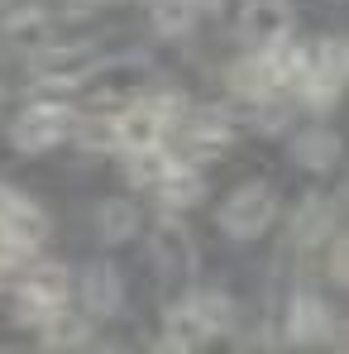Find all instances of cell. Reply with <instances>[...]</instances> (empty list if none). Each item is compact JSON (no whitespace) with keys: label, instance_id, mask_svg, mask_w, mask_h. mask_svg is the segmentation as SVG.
I'll list each match as a JSON object with an SVG mask.
<instances>
[{"label":"cell","instance_id":"52a82bcc","mask_svg":"<svg viewBox=\"0 0 349 354\" xmlns=\"http://www.w3.org/2000/svg\"><path fill=\"white\" fill-rule=\"evenodd\" d=\"M283 34H292L287 5L283 0H249V10H244V39L254 48H263V44H273Z\"/></svg>","mask_w":349,"mask_h":354},{"label":"cell","instance_id":"603a6c76","mask_svg":"<svg viewBox=\"0 0 349 354\" xmlns=\"http://www.w3.org/2000/svg\"><path fill=\"white\" fill-rule=\"evenodd\" d=\"M10 201H15V192H10V187H0V216L10 211Z\"/></svg>","mask_w":349,"mask_h":354},{"label":"cell","instance_id":"7a4b0ae2","mask_svg":"<svg viewBox=\"0 0 349 354\" xmlns=\"http://www.w3.org/2000/svg\"><path fill=\"white\" fill-rule=\"evenodd\" d=\"M67 297H72L67 268L48 263V268H34V273H24V278H19V321H34V326L53 321L62 306H67Z\"/></svg>","mask_w":349,"mask_h":354},{"label":"cell","instance_id":"7c38bea8","mask_svg":"<svg viewBox=\"0 0 349 354\" xmlns=\"http://www.w3.org/2000/svg\"><path fill=\"white\" fill-rule=\"evenodd\" d=\"M201 173L191 168V163H177L173 173L158 182V196H163V206L173 211V206H191V201H201Z\"/></svg>","mask_w":349,"mask_h":354},{"label":"cell","instance_id":"9c48e42d","mask_svg":"<svg viewBox=\"0 0 349 354\" xmlns=\"http://www.w3.org/2000/svg\"><path fill=\"white\" fill-rule=\"evenodd\" d=\"M216 330L206 326V316L196 311V301H182L168 311V330H163V345L168 350H196V345H206Z\"/></svg>","mask_w":349,"mask_h":354},{"label":"cell","instance_id":"3957f363","mask_svg":"<svg viewBox=\"0 0 349 354\" xmlns=\"http://www.w3.org/2000/svg\"><path fill=\"white\" fill-rule=\"evenodd\" d=\"M273 211H278L273 187H268V182H249V187L230 192V201L220 206V225H225V235H234V239H254V235L268 230Z\"/></svg>","mask_w":349,"mask_h":354},{"label":"cell","instance_id":"d6986e66","mask_svg":"<svg viewBox=\"0 0 349 354\" xmlns=\"http://www.w3.org/2000/svg\"><path fill=\"white\" fill-rule=\"evenodd\" d=\"M196 311L206 316V326L220 335V330H230V321H234V306H230V297L225 292H201L196 297Z\"/></svg>","mask_w":349,"mask_h":354},{"label":"cell","instance_id":"30bf717a","mask_svg":"<svg viewBox=\"0 0 349 354\" xmlns=\"http://www.w3.org/2000/svg\"><path fill=\"white\" fill-rule=\"evenodd\" d=\"M153 259L163 263V273H168V278H187V273H191V263H196V249H191L187 230L163 225L158 239H153Z\"/></svg>","mask_w":349,"mask_h":354},{"label":"cell","instance_id":"8992f818","mask_svg":"<svg viewBox=\"0 0 349 354\" xmlns=\"http://www.w3.org/2000/svg\"><path fill=\"white\" fill-rule=\"evenodd\" d=\"M335 330V316H330V306L321 301V297L301 292L296 301H292L287 311V340H296V345H316V340H326Z\"/></svg>","mask_w":349,"mask_h":354},{"label":"cell","instance_id":"2e32d148","mask_svg":"<svg viewBox=\"0 0 349 354\" xmlns=\"http://www.w3.org/2000/svg\"><path fill=\"white\" fill-rule=\"evenodd\" d=\"M335 158H340V139H335V134H326V129L296 134V163H306V168H330Z\"/></svg>","mask_w":349,"mask_h":354},{"label":"cell","instance_id":"ac0fdd59","mask_svg":"<svg viewBox=\"0 0 349 354\" xmlns=\"http://www.w3.org/2000/svg\"><path fill=\"white\" fill-rule=\"evenodd\" d=\"M86 306H91L96 316H111V311L120 306L115 268H91V273H86Z\"/></svg>","mask_w":349,"mask_h":354},{"label":"cell","instance_id":"5bb4252c","mask_svg":"<svg viewBox=\"0 0 349 354\" xmlns=\"http://www.w3.org/2000/svg\"><path fill=\"white\" fill-rule=\"evenodd\" d=\"M230 86L239 91V96H249V101H268L278 86H273V77H268V67H263V58H244L230 67Z\"/></svg>","mask_w":349,"mask_h":354},{"label":"cell","instance_id":"4fadbf2b","mask_svg":"<svg viewBox=\"0 0 349 354\" xmlns=\"http://www.w3.org/2000/svg\"><path fill=\"white\" fill-rule=\"evenodd\" d=\"M177 163H182V158L163 153V144H153V149H134V153H129V177H134L139 187H158Z\"/></svg>","mask_w":349,"mask_h":354},{"label":"cell","instance_id":"7402d4cb","mask_svg":"<svg viewBox=\"0 0 349 354\" xmlns=\"http://www.w3.org/2000/svg\"><path fill=\"white\" fill-rule=\"evenodd\" d=\"M15 259H19V254H5V249H0V288H5L10 278H19V263H15Z\"/></svg>","mask_w":349,"mask_h":354},{"label":"cell","instance_id":"e0dca14e","mask_svg":"<svg viewBox=\"0 0 349 354\" xmlns=\"http://www.w3.org/2000/svg\"><path fill=\"white\" fill-rule=\"evenodd\" d=\"M196 19H201V5L196 0H158L153 5V29L158 34H187Z\"/></svg>","mask_w":349,"mask_h":354},{"label":"cell","instance_id":"ba28073f","mask_svg":"<svg viewBox=\"0 0 349 354\" xmlns=\"http://www.w3.org/2000/svg\"><path fill=\"white\" fill-rule=\"evenodd\" d=\"M86 72H91V58H86V53H67V48H58L53 58L34 72V86H39V91H72V86L86 82Z\"/></svg>","mask_w":349,"mask_h":354},{"label":"cell","instance_id":"ffe728a7","mask_svg":"<svg viewBox=\"0 0 349 354\" xmlns=\"http://www.w3.org/2000/svg\"><path fill=\"white\" fill-rule=\"evenodd\" d=\"M72 134L86 144V149H115V120H86V124H72Z\"/></svg>","mask_w":349,"mask_h":354},{"label":"cell","instance_id":"44dd1931","mask_svg":"<svg viewBox=\"0 0 349 354\" xmlns=\"http://www.w3.org/2000/svg\"><path fill=\"white\" fill-rule=\"evenodd\" d=\"M330 273H335V283H349V244H345V239H335V254H330Z\"/></svg>","mask_w":349,"mask_h":354},{"label":"cell","instance_id":"8fae6325","mask_svg":"<svg viewBox=\"0 0 349 354\" xmlns=\"http://www.w3.org/2000/svg\"><path fill=\"white\" fill-rule=\"evenodd\" d=\"M330 216H335V206H330L326 196H306L301 211H296V244H301V249L321 244L326 230H330Z\"/></svg>","mask_w":349,"mask_h":354},{"label":"cell","instance_id":"6da1fadb","mask_svg":"<svg viewBox=\"0 0 349 354\" xmlns=\"http://www.w3.org/2000/svg\"><path fill=\"white\" fill-rule=\"evenodd\" d=\"M340 86H345V44L330 39V44H311L306 48V62L292 82V91L311 106V111H326L340 101Z\"/></svg>","mask_w":349,"mask_h":354},{"label":"cell","instance_id":"5b68a950","mask_svg":"<svg viewBox=\"0 0 349 354\" xmlns=\"http://www.w3.org/2000/svg\"><path fill=\"white\" fill-rule=\"evenodd\" d=\"M44 235H48V216H44L39 206H29L24 196H15L10 211L0 216V249L24 259V254H34V249L44 244Z\"/></svg>","mask_w":349,"mask_h":354},{"label":"cell","instance_id":"277c9868","mask_svg":"<svg viewBox=\"0 0 349 354\" xmlns=\"http://www.w3.org/2000/svg\"><path fill=\"white\" fill-rule=\"evenodd\" d=\"M72 124H77V115L67 106H29L24 115L15 120L10 144L24 149V153H44V149H58L62 139L72 134Z\"/></svg>","mask_w":349,"mask_h":354},{"label":"cell","instance_id":"9a60e30c","mask_svg":"<svg viewBox=\"0 0 349 354\" xmlns=\"http://www.w3.org/2000/svg\"><path fill=\"white\" fill-rule=\"evenodd\" d=\"M96 225H101V239H111V244L134 239V230H139V206L134 201H106L96 211Z\"/></svg>","mask_w":349,"mask_h":354}]
</instances>
